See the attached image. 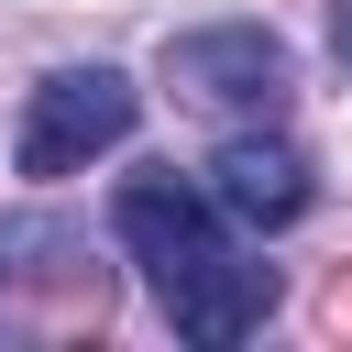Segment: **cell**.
Returning <instances> with one entry per match:
<instances>
[{"label": "cell", "instance_id": "obj_5", "mask_svg": "<svg viewBox=\"0 0 352 352\" xmlns=\"http://www.w3.org/2000/svg\"><path fill=\"white\" fill-rule=\"evenodd\" d=\"M264 308H275V264H242V253H220L187 297H165V319H176V341H198V352H231V341H253L264 330Z\"/></svg>", "mask_w": 352, "mask_h": 352}, {"label": "cell", "instance_id": "obj_1", "mask_svg": "<svg viewBox=\"0 0 352 352\" xmlns=\"http://www.w3.org/2000/svg\"><path fill=\"white\" fill-rule=\"evenodd\" d=\"M110 231H121V253L143 264V286H154V308L165 297H187L231 242H220V198H198L176 165H154V176H121V198H110Z\"/></svg>", "mask_w": 352, "mask_h": 352}, {"label": "cell", "instance_id": "obj_2", "mask_svg": "<svg viewBox=\"0 0 352 352\" xmlns=\"http://www.w3.org/2000/svg\"><path fill=\"white\" fill-rule=\"evenodd\" d=\"M132 110H143V88H132L121 66H55V77L33 88V110H22L11 165H22V176H77L88 154L132 143Z\"/></svg>", "mask_w": 352, "mask_h": 352}, {"label": "cell", "instance_id": "obj_6", "mask_svg": "<svg viewBox=\"0 0 352 352\" xmlns=\"http://www.w3.org/2000/svg\"><path fill=\"white\" fill-rule=\"evenodd\" d=\"M330 55H341V66H352V0H341V11H330Z\"/></svg>", "mask_w": 352, "mask_h": 352}, {"label": "cell", "instance_id": "obj_4", "mask_svg": "<svg viewBox=\"0 0 352 352\" xmlns=\"http://www.w3.org/2000/svg\"><path fill=\"white\" fill-rule=\"evenodd\" d=\"M209 198H220L242 231H286V220L308 209V154H297L286 132H231V143L209 154Z\"/></svg>", "mask_w": 352, "mask_h": 352}, {"label": "cell", "instance_id": "obj_3", "mask_svg": "<svg viewBox=\"0 0 352 352\" xmlns=\"http://www.w3.org/2000/svg\"><path fill=\"white\" fill-rule=\"evenodd\" d=\"M165 88L198 99V110H275V99H286V44H275L264 22L165 33Z\"/></svg>", "mask_w": 352, "mask_h": 352}]
</instances>
